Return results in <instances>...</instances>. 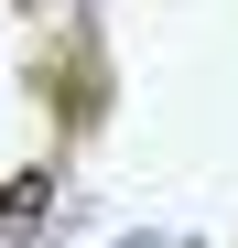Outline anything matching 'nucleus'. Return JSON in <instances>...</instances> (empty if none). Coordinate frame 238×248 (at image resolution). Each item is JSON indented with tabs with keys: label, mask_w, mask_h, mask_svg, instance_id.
Returning <instances> with one entry per match:
<instances>
[{
	"label": "nucleus",
	"mask_w": 238,
	"mask_h": 248,
	"mask_svg": "<svg viewBox=\"0 0 238 248\" xmlns=\"http://www.w3.org/2000/svg\"><path fill=\"white\" fill-rule=\"evenodd\" d=\"M54 108L76 119V130L98 119V32H87V22H76V32H65V54H54Z\"/></svg>",
	"instance_id": "f257e3e1"
},
{
	"label": "nucleus",
	"mask_w": 238,
	"mask_h": 248,
	"mask_svg": "<svg viewBox=\"0 0 238 248\" xmlns=\"http://www.w3.org/2000/svg\"><path fill=\"white\" fill-rule=\"evenodd\" d=\"M44 216H54V162H33V173H11V184H0V248H22Z\"/></svg>",
	"instance_id": "f03ea898"
}]
</instances>
